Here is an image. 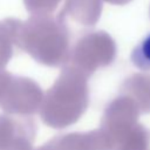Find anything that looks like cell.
<instances>
[{"label": "cell", "instance_id": "cell-4", "mask_svg": "<svg viewBox=\"0 0 150 150\" xmlns=\"http://www.w3.org/2000/svg\"><path fill=\"white\" fill-rule=\"evenodd\" d=\"M35 135L36 124L32 117L0 115V150H32Z\"/></svg>", "mask_w": 150, "mask_h": 150}, {"label": "cell", "instance_id": "cell-8", "mask_svg": "<svg viewBox=\"0 0 150 150\" xmlns=\"http://www.w3.org/2000/svg\"><path fill=\"white\" fill-rule=\"evenodd\" d=\"M12 76L13 75L11 73H8L7 70H5V68H0V98H1L5 89L7 88Z\"/></svg>", "mask_w": 150, "mask_h": 150}, {"label": "cell", "instance_id": "cell-7", "mask_svg": "<svg viewBox=\"0 0 150 150\" xmlns=\"http://www.w3.org/2000/svg\"><path fill=\"white\" fill-rule=\"evenodd\" d=\"M61 0H23L26 9L32 15L52 14Z\"/></svg>", "mask_w": 150, "mask_h": 150}, {"label": "cell", "instance_id": "cell-3", "mask_svg": "<svg viewBox=\"0 0 150 150\" xmlns=\"http://www.w3.org/2000/svg\"><path fill=\"white\" fill-rule=\"evenodd\" d=\"M43 97L42 89L34 80L12 76L0 98V108L9 115L30 116L40 111Z\"/></svg>", "mask_w": 150, "mask_h": 150}, {"label": "cell", "instance_id": "cell-1", "mask_svg": "<svg viewBox=\"0 0 150 150\" xmlns=\"http://www.w3.org/2000/svg\"><path fill=\"white\" fill-rule=\"evenodd\" d=\"M15 46L41 64L64 66L71 52L67 22L53 14L30 15L25 21L19 20Z\"/></svg>", "mask_w": 150, "mask_h": 150}, {"label": "cell", "instance_id": "cell-2", "mask_svg": "<svg viewBox=\"0 0 150 150\" xmlns=\"http://www.w3.org/2000/svg\"><path fill=\"white\" fill-rule=\"evenodd\" d=\"M86 104L87 87L82 73L67 63L45 94L40 116L50 128H67L80 118Z\"/></svg>", "mask_w": 150, "mask_h": 150}, {"label": "cell", "instance_id": "cell-5", "mask_svg": "<svg viewBox=\"0 0 150 150\" xmlns=\"http://www.w3.org/2000/svg\"><path fill=\"white\" fill-rule=\"evenodd\" d=\"M18 21L13 18L0 21V68H5L12 59Z\"/></svg>", "mask_w": 150, "mask_h": 150}, {"label": "cell", "instance_id": "cell-6", "mask_svg": "<svg viewBox=\"0 0 150 150\" xmlns=\"http://www.w3.org/2000/svg\"><path fill=\"white\" fill-rule=\"evenodd\" d=\"M131 60L137 68L150 70V33L135 47Z\"/></svg>", "mask_w": 150, "mask_h": 150}]
</instances>
